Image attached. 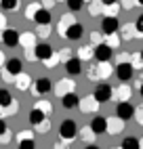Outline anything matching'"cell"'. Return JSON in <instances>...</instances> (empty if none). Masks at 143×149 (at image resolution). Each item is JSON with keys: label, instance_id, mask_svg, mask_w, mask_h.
Listing matches in <instances>:
<instances>
[{"label": "cell", "instance_id": "cell-22", "mask_svg": "<svg viewBox=\"0 0 143 149\" xmlns=\"http://www.w3.org/2000/svg\"><path fill=\"white\" fill-rule=\"evenodd\" d=\"M15 84H17V88H19V91L32 88V82H29V76H25V74H19V76L15 78Z\"/></svg>", "mask_w": 143, "mask_h": 149}, {"label": "cell", "instance_id": "cell-49", "mask_svg": "<svg viewBox=\"0 0 143 149\" xmlns=\"http://www.w3.org/2000/svg\"><path fill=\"white\" fill-rule=\"evenodd\" d=\"M141 147H143V139H141Z\"/></svg>", "mask_w": 143, "mask_h": 149}, {"label": "cell", "instance_id": "cell-24", "mask_svg": "<svg viewBox=\"0 0 143 149\" xmlns=\"http://www.w3.org/2000/svg\"><path fill=\"white\" fill-rule=\"evenodd\" d=\"M34 42H36V34H32V32H25V34H21V44L23 48H32L34 46Z\"/></svg>", "mask_w": 143, "mask_h": 149}, {"label": "cell", "instance_id": "cell-18", "mask_svg": "<svg viewBox=\"0 0 143 149\" xmlns=\"http://www.w3.org/2000/svg\"><path fill=\"white\" fill-rule=\"evenodd\" d=\"M72 23H76V19H74V15H63V17H61L59 19V36L61 38H65V34H67V29H69V25Z\"/></svg>", "mask_w": 143, "mask_h": 149}, {"label": "cell", "instance_id": "cell-47", "mask_svg": "<svg viewBox=\"0 0 143 149\" xmlns=\"http://www.w3.org/2000/svg\"><path fill=\"white\" fill-rule=\"evenodd\" d=\"M137 4H141V6H143V0H137Z\"/></svg>", "mask_w": 143, "mask_h": 149}, {"label": "cell", "instance_id": "cell-31", "mask_svg": "<svg viewBox=\"0 0 143 149\" xmlns=\"http://www.w3.org/2000/svg\"><path fill=\"white\" fill-rule=\"evenodd\" d=\"M42 8V4H38V2H32V4H27V11H25V17L27 19H36V13Z\"/></svg>", "mask_w": 143, "mask_h": 149}, {"label": "cell", "instance_id": "cell-11", "mask_svg": "<svg viewBox=\"0 0 143 149\" xmlns=\"http://www.w3.org/2000/svg\"><path fill=\"white\" fill-rule=\"evenodd\" d=\"M99 105H101V103L97 101L95 95H93V97H84L82 101H80V105H78V107H80V111H82V113H93Z\"/></svg>", "mask_w": 143, "mask_h": 149}, {"label": "cell", "instance_id": "cell-13", "mask_svg": "<svg viewBox=\"0 0 143 149\" xmlns=\"http://www.w3.org/2000/svg\"><path fill=\"white\" fill-rule=\"evenodd\" d=\"M122 128H124V120L120 116L107 118V134H118V132H122Z\"/></svg>", "mask_w": 143, "mask_h": 149}, {"label": "cell", "instance_id": "cell-50", "mask_svg": "<svg viewBox=\"0 0 143 149\" xmlns=\"http://www.w3.org/2000/svg\"><path fill=\"white\" fill-rule=\"evenodd\" d=\"M86 2H90V0H86Z\"/></svg>", "mask_w": 143, "mask_h": 149}, {"label": "cell", "instance_id": "cell-19", "mask_svg": "<svg viewBox=\"0 0 143 149\" xmlns=\"http://www.w3.org/2000/svg\"><path fill=\"white\" fill-rule=\"evenodd\" d=\"M61 105H63L65 109H74V107H78V105H80V99H78L74 93H67V95L61 97Z\"/></svg>", "mask_w": 143, "mask_h": 149}, {"label": "cell", "instance_id": "cell-51", "mask_svg": "<svg viewBox=\"0 0 143 149\" xmlns=\"http://www.w3.org/2000/svg\"><path fill=\"white\" fill-rule=\"evenodd\" d=\"M57 2H59V0H57Z\"/></svg>", "mask_w": 143, "mask_h": 149}, {"label": "cell", "instance_id": "cell-6", "mask_svg": "<svg viewBox=\"0 0 143 149\" xmlns=\"http://www.w3.org/2000/svg\"><path fill=\"white\" fill-rule=\"evenodd\" d=\"M2 42H4L6 48H13V46H17L19 42H21V34H19L17 29L4 27V29H2Z\"/></svg>", "mask_w": 143, "mask_h": 149}, {"label": "cell", "instance_id": "cell-15", "mask_svg": "<svg viewBox=\"0 0 143 149\" xmlns=\"http://www.w3.org/2000/svg\"><path fill=\"white\" fill-rule=\"evenodd\" d=\"M27 120H29V124H32V126L36 128L38 124H42V122L46 120V113L42 111V109H38V107L34 105V109H32V111L27 113Z\"/></svg>", "mask_w": 143, "mask_h": 149}, {"label": "cell", "instance_id": "cell-7", "mask_svg": "<svg viewBox=\"0 0 143 149\" xmlns=\"http://www.w3.org/2000/svg\"><path fill=\"white\" fill-rule=\"evenodd\" d=\"M135 111H137V107H132L128 101H118V105H116V116H120L124 122L135 118Z\"/></svg>", "mask_w": 143, "mask_h": 149}, {"label": "cell", "instance_id": "cell-41", "mask_svg": "<svg viewBox=\"0 0 143 149\" xmlns=\"http://www.w3.org/2000/svg\"><path fill=\"white\" fill-rule=\"evenodd\" d=\"M36 130H38V132H42V134H44V132H46V130H48V122H46V120H44V122H42V124H38V126H36Z\"/></svg>", "mask_w": 143, "mask_h": 149}, {"label": "cell", "instance_id": "cell-21", "mask_svg": "<svg viewBox=\"0 0 143 149\" xmlns=\"http://www.w3.org/2000/svg\"><path fill=\"white\" fill-rule=\"evenodd\" d=\"M17 139H19V147L21 149H34L36 147V143H34V139H32L29 132H21Z\"/></svg>", "mask_w": 143, "mask_h": 149}, {"label": "cell", "instance_id": "cell-30", "mask_svg": "<svg viewBox=\"0 0 143 149\" xmlns=\"http://www.w3.org/2000/svg\"><path fill=\"white\" fill-rule=\"evenodd\" d=\"M84 2H86V0H67V8L72 13H78V11L84 8Z\"/></svg>", "mask_w": 143, "mask_h": 149}, {"label": "cell", "instance_id": "cell-40", "mask_svg": "<svg viewBox=\"0 0 143 149\" xmlns=\"http://www.w3.org/2000/svg\"><path fill=\"white\" fill-rule=\"evenodd\" d=\"M135 2L137 0H122V6H124L126 11H130V8H135Z\"/></svg>", "mask_w": 143, "mask_h": 149}, {"label": "cell", "instance_id": "cell-36", "mask_svg": "<svg viewBox=\"0 0 143 149\" xmlns=\"http://www.w3.org/2000/svg\"><path fill=\"white\" fill-rule=\"evenodd\" d=\"M50 32H53V29H50V23H48V25H38V34L42 36V38H46Z\"/></svg>", "mask_w": 143, "mask_h": 149}, {"label": "cell", "instance_id": "cell-48", "mask_svg": "<svg viewBox=\"0 0 143 149\" xmlns=\"http://www.w3.org/2000/svg\"><path fill=\"white\" fill-rule=\"evenodd\" d=\"M139 55H141V61H143V51H141V53H139Z\"/></svg>", "mask_w": 143, "mask_h": 149}, {"label": "cell", "instance_id": "cell-32", "mask_svg": "<svg viewBox=\"0 0 143 149\" xmlns=\"http://www.w3.org/2000/svg\"><path fill=\"white\" fill-rule=\"evenodd\" d=\"M0 6H2V11H17L19 0H0Z\"/></svg>", "mask_w": 143, "mask_h": 149}, {"label": "cell", "instance_id": "cell-33", "mask_svg": "<svg viewBox=\"0 0 143 149\" xmlns=\"http://www.w3.org/2000/svg\"><path fill=\"white\" fill-rule=\"evenodd\" d=\"M101 4H103L101 0H93V2H90V8H88V13L93 15V17H97L101 11H103V8H101Z\"/></svg>", "mask_w": 143, "mask_h": 149}, {"label": "cell", "instance_id": "cell-29", "mask_svg": "<svg viewBox=\"0 0 143 149\" xmlns=\"http://www.w3.org/2000/svg\"><path fill=\"white\" fill-rule=\"evenodd\" d=\"M78 57H80V59H84V61H88L90 57L95 59V48H88V46H80V48H78Z\"/></svg>", "mask_w": 143, "mask_h": 149}, {"label": "cell", "instance_id": "cell-3", "mask_svg": "<svg viewBox=\"0 0 143 149\" xmlns=\"http://www.w3.org/2000/svg\"><path fill=\"white\" fill-rule=\"evenodd\" d=\"M19 74H23V63H21V59H8L6 65H4V80H11L13 76H19Z\"/></svg>", "mask_w": 143, "mask_h": 149}, {"label": "cell", "instance_id": "cell-34", "mask_svg": "<svg viewBox=\"0 0 143 149\" xmlns=\"http://www.w3.org/2000/svg\"><path fill=\"white\" fill-rule=\"evenodd\" d=\"M86 74H88V80H99V65H90L88 69H86Z\"/></svg>", "mask_w": 143, "mask_h": 149}, {"label": "cell", "instance_id": "cell-35", "mask_svg": "<svg viewBox=\"0 0 143 149\" xmlns=\"http://www.w3.org/2000/svg\"><path fill=\"white\" fill-rule=\"evenodd\" d=\"M36 107H38V109H42V111H44L46 116L53 113V105H50L48 101H40V103H36Z\"/></svg>", "mask_w": 143, "mask_h": 149}, {"label": "cell", "instance_id": "cell-14", "mask_svg": "<svg viewBox=\"0 0 143 149\" xmlns=\"http://www.w3.org/2000/svg\"><path fill=\"white\" fill-rule=\"evenodd\" d=\"M74 88H76L74 80H67V78H63L61 82L55 84V93H57L59 97H63V95H67V93H74Z\"/></svg>", "mask_w": 143, "mask_h": 149}, {"label": "cell", "instance_id": "cell-16", "mask_svg": "<svg viewBox=\"0 0 143 149\" xmlns=\"http://www.w3.org/2000/svg\"><path fill=\"white\" fill-rule=\"evenodd\" d=\"M90 128L95 130V134H103V132H107V118L95 116L93 122H90Z\"/></svg>", "mask_w": 143, "mask_h": 149}, {"label": "cell", "instance_id": "cell-44", "mask_svg": "<svg viewBox=\"0 0 143 149\" xmlns=\"http://www.w3.org/2000/svg\"><path fill=\"white\" fill-rule=\"evenodd\" d=\"M90 38H93V42L101 44V42H99V38H101V36H99V32H93V34H90Z\"/></svg>", "mask_w": 143, "mask_h": 149}, {"label": "cell", "instance_id": "cell-46", "mask_svg": "<svg viewBox=\"0 0 143 149\" xmlns=\"http://www.w3.org/2000/svg\"><path fill=\"white\" fill-rule=\"evenodd\" d=\"M139 95H141V97H143V82H141V84H139Z\"/></svg>", "mask_w": 143, "mask_h": 149}, {"label": "cell", "instance_id": "cell-25", "mask_svg": "<svg viewBox=\"0 0 143 149\" xmlns=\"http://www.w3.org/2000/svg\"><path fill=\"white\" fill-rule=\"evenodd\" d=\"M15 101H13V97H11V93L6 91V88H2L0 91V105H2V109H6V107H11Z\"/></svg>", "mask_w": 143, "mask_h": 149}, {"label": "cell", "instance_id": "cell-5", "mask_svg": "<svg viewBox=\"0 0 143 149\" xmlns=\"http://www.w3.org/2000/svg\"><path fill=\"white\" fill-rule=\"evenodd\" d=\"M116 76H118V80L122 82H128L132 76H135V65L128 63V61H120L116 65Z\"/></svg>", "mask_w": 143, "mask_h": 149}, {"label": "cell", "instance_id": "cell-23", "mask_svg": "<svg viewBox=\"0 0 143 149\" xmlns=\"http://www.w3.org/2000/svg\"><path fill=\"white\" fill-rule=\"evenodd\" d=\"M139 147H141V139L137 136H126L122 141V149H139Z\"/></svg>", "mask_w": 143, "mask_h": 149}, {"label": "cell", "instance_id": "cell-10", "mask_svg": "<svg viewBox=\"0 0 143 149\" xmlns=\"http://www.w3.org/2000/svg\"><path fill=\"white\" fill-rule=\"evenodd\" d=\"M63 65H65V72L69 76H78L80 72H82V59L80 57H69Z\"/></svg>", "mask_w": 143, "mask_h": 149}, {"label": "cell", "instance_id": "cell-26", "mask_svg": "<svg viewBox=\"0 0 143 149\" xmlns=\"http://www.w3.org/2000/svg\"><path fill=\"white\" fill-rule=\"evenodd\" d=\"M132 95V91L126 86V84H122L120 88H116V97H118V101H128V97Z\"/></svg>", "mask_w": 143, "mask_h": 149}, {"label": "cell", "instance_id": "cell-38", "mask_svg": "<svg viewBox=\"0 0 143 149\" xmlns=\"http://www.w3.org/2000/svg\"><path fill=\"white\" fill-rule=\"evenodd\" d=\"M135 25H137V34H139V36H143V15H139V17H137Z\"/></svg>", "mask_w": 143, "mask_h": 149}, {"label": "cell", "instance_id": "cell-45", "mask_svg": "<svg viewBox=\"0 0 143 149\" xmlns=\"http://www.w3.org/2000/svg\"><path fill=\"white\" fill-rule=\"evenodd\" d=\"M55 2H57V0H44V6L50 8V6H55Z\"/></svg>", "mask_w": 143, "mask_h": 149}, {"label": "cell", "instance_id": "cell-42", "mask_svg": "<svg viewBox=\"0 0 143 149\" xmlns=\"http://www.w3.org/2000/svg\"><path fill=\"white\" fill-rule=\"evenodd\" d=\"M135 118H137V120L143 124V105H139V107H137V111H135Z\"/></svg>", "mask_w": 143, "mask_h": 149}, {"label": "cell", "instance_id": "cell-39", "mask_svg": "<svg viewBox=\"0 0 143 149\" xmlns=\"http://www.w3.org/2000/svg\"><path fill=\"white\" fill-rule=\"evenodd\" d=\"M42 63H44L46 67H55V65H57V55H53V57H48L46 61H42Z\"/></svg>", "mask_w": 143, "mask_h": 149}, {"label": "cell", "instance_id": "cell-8", "mask_svg": "<svg viewBox=\"0 0 143 149\" xmlns=\"http://www.w3.org/2000/svg\"><path fill=\"white\" fill-rule=\"evenodd\" d=\"M50 88H53V84H50V80L48 78H38V80L32 84V95H36V97H42V95H46V93H50Z\"/></svg>", "mask_w": 143, "mask_h": 149}, {"label": "cell", "instance_id": "cell-43", "mask_svg": "<svg viewBox=\"0 0 143 149\" xmlns=\"http://www.w3.org/2000/svg\"><path fill=\"white\" fill-rule=\"evenodd\" d=\"M101 2H103V6H116L118 0H101Z\"/></svg>", "mask_w": 143, "mask_h": 149}, {"label": "cell", "instance_id": "cell-12", "mask_svg": "<svg viewBox=\"0 0 143 149\" xmlns=\"http://www.w3.org/2000/svg\"><path fill=\"white\" fill-rule=\"evenodd\" d=\"M36 59L38 61H46L48 57H53L55 55V51L50 48V44H46V42H40V44H36Z\"/></svg>", "mask_w": 143, "mask_h": 149}, {"label": "cell", "instance_id": "cell-9", "mask_svg": "<svg viewBox=\"0 0 143 149\" xmlns=\"http://www.w3.org/2000/svg\"><path fill=\"white\" fill-rule=\"evenodd\" d=\"M111 53H114V46H109L105 42H101V44L95 46V59H97V61H109Z\"/></svg>", "mask_w": 143, "mask_h": 149}, {"label": "cell", "instance_id": "cell-2", "mask_svg": "<svg viewBox=\"0 0 143 149\" xmlns=\"http://www.w3.org/2000/svg\"><path fill=\"white\" fill-rule=\"evenodd\" d=\"M120 29H122V25H120V21H118V17L107 15V17L101 19V32H103L105 36H109V34H118Z\"/></svg>", "mask_w": 143, "mask_h": 149}, {"label": "cell", "instance_id": "cell-28", "mask_svg": "<svg viewBox=\"0 0 143 149\" xmlns=\"http://www.w3.org/2000/svg\"><path fill=\"white\" fill-rule=\"evenodd\" d=\"M135 32H137V25H135V23L122 25V38H124V40H130V38L135 36Z\"/></svg>", "mask_w": 143, "mask_h": 149}, {"label": "cell", "instance_id": "cell-27", "mask_svg": "<svg viewBox=\"0 0 143 149\" xmlns=\"http://www.w3.org/2000/svg\"><path fill=\"white\" fill-rule=\"evenodd\" d=\"M0 141H2V145H6L11 141V132H8V126L4 120H0Z\"/></svg>", "mask_w": 143, "mask_h": 149}, {"label": "cell", "instance_id": "cell-17", "mask_svg": "<svg viewBox=\"0 0 143 149\" xmlns=\"http://www.w3.org/2000/svg\"><path fill=\"white\" fill-rule=\"evenodd\" d=\"M82 36H84V27L80 25L78 21H76V23H72V25H69V29H67V34H65L67 40H80Z\"/></svg>", "mask_w": 143, "mask_h": 149}, {"label": "cell", "instance_id": "cell-37", "mask_svg": "<svg viewBox=\"0 0 143 149\" xmlns=\"http://www.w3.org/2000/svg\"><path fill=\"white\" fill-rule=\"evenodd\" d=\"M93 134H95V130L88 126V130H84L82 132V141H86V143H90V139H93Z\"/></svg>", "mask_w": 143, "mask_h": 149}, {"label": "cell", "instance_id": "cell-1", "mask_svg": "<svg viewBox=\"0 0 143 149\" xmlns=\"http://www.w3.org/2000/svg\"><path fill=\"white\" fill-rule=\"evenodd\" d=\"M76 134H78V126H76V122L74 120H63L59 124V136H61V141H72V139H76Z\"/></svg>", "mask_w": 143, "mask_h": 149}, {"label": "cell", "instance_id": "cell-4", "mask_svg": "<svg viewBox=\"0 0 143 149\" xmlns=\"http://www.w3.org/2000/svg\"><path fill=\"white\" fill-rule=\"evenodd\" d=\"M95 99H97V101L99 103H107V101H111V99H114V95H116V91H114V88H111L109 84H97V88H95Z\"/></svg>", "mask_w": 143, "mask_h": 149}, {"label": "cell", "instance_id": "cell-20", "mask_svg": "<svg viewBox=\"0 0 143 149\" xmlns=\"http://www.w3.org/2000/svg\"><path fill=\"white\" fill-rule=\"evenodd\" d=\"M50 19H53V17H50V11H48L46 6H42V8L36 13V19H34V21H36L38 25H48Z\"/></svg>", "mask_w": 143, "mask_h": 149}]
</instances>
